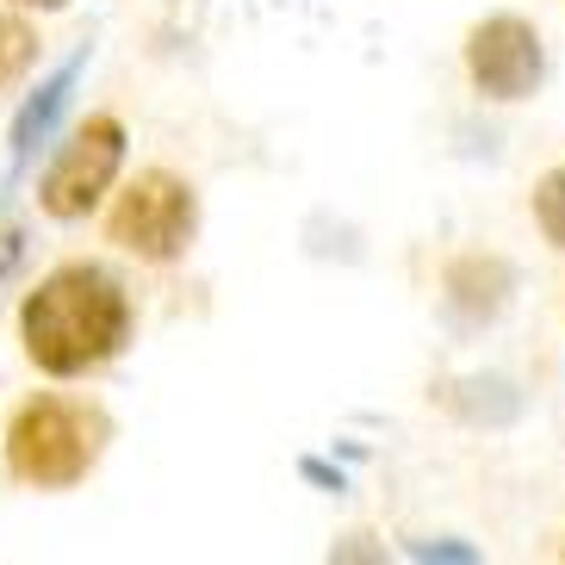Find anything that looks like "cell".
<instances>
[{
    "label": "cell",
    "instance_id": "5b68a950",
    "mask_svg": "<svg viewBox=\"0 0 565 565\" xmlns=\"http://www.w3.org/2000/svg\"><path fill=\"white\" fill-rule=\"evenodd\" d=\"M541 68H547V56H541V32L529 19L491 13L466 32V75H472L484 100H503V106L529 100L541 87Z\"/></svg>",
    "mask_w": 565,
    "mask_h": 565
},
{
    "label": "cell",
    "instance_id": "8992f818",
    "mask_svg": "<svg viewBox=\"0 0 565 565\" xmlns=\"http://www.w3.org/2000/svg\"><path fill=\"white\" fill-rule=\"evenodd\" d=\"M82 68H87V51H75V56H68V63L51 75V82H44V87L32 94V100H25V113L13 118V174H19L25 162H32V150L44 143V137H51L56 118H63L68 94H75V82H82Z\"/></svg>",
    "mask_w": 565,
    "mask_h": 565
},
{
    "label": "cell",
    "instance_id": "6da1fadb",
    "mask_svg": "<svg viewBox=\"0 0 565 565\" xmlns=\"http://www.w3.org/2000/svg\"><path fill=\"white\" fill-rule=\"evenodd\" d=\"M19 330H25V354L32 366L56 373V380H75L87 366L113 361L131 335V299L125 286L94 262H63L51 280H38V292L19 311Z\"/></svg>",
    "mask_w": 565,
    "mask_h": 565
},
{
    "label": "cell",
    "instance_id": "ba28073f",
    "mask_svg": "<svg viewBox=\"0 0 565 565\" xmlns=\"http://www.w3.org/2000/svg\"><path fill=\"white\" fill-rule=\"evenodd\" d=\"M534 224H541V236L553 249H565V162L534 181Z\"/></svg>",
    "mask_w": 565,
    "mask_h": 565
},
{
    "label": "cell",
    "instance_id": "7a4b0ae2",
    "mask_svg": "<svg viewBox=\"0 0 565 565\" xmlns=\"http://www.w3.org/2000/svg\"><path fill=\"white\" fill-rule=\"evenodd\" d=\"M7 466H13L25 484H44V491H63L94 466V423H87L75 404L38 398L13 416V435H7Z\"/></svg>",
    "mask_w": 565,
    "mask_h": 565
},
{
    "label": "cell",
    "instance_id": "8fae6325",
    "mask_svg": "<svg viewBox=\"0 0 565 565\" xmlns=\"http://www.w3.org/2000/svg\"><path fill=\"white\" fill-rule=\"evenodd\" d=\"M559 553H565V547H559Z\"/></svg>",
    "mask_w": 565,
    "mask_h": 565
},
{
    "label": "cell",
    "instance_id": "277c9868",
    "mask_svg": "<svg viewBox=\"0 0 565 565\" xmlns=\"http://www.w3.org/2000/svg\"><path fill=\"white\" fill-rule=\"evenodd\" d=\"M118 162H125V125H118L113 113L87 118L82 131L63 143V156L51 162L44 186H38L44 212L51 217H87L94 205H100V193L113 186Z\"/></svg>",
    "mask_w": 565,
    "mask_h": 565
},
{
    "label": "cell",
    "instance_id": "30bf717a",
    "mask_svg": "<svg viewBox=\"0 0 565 565\" xmlns=\"http://www.w3.org/2000/svg\"><path fill=\"white\" fill-rule=\"evenodd\" d=\"M19 7H44V13H56V7H63V0H19Z\"/></svg>",
    "mask_w": 565,
    "mask_h": 565
},
{
    "label": "cell",
    "instance_id": "52a82bcc",
    "mask_svg": "<svg viewBox=\"0 0 565 565\" xmlns=\"http://www.w3.org/2000/svg\"><path fill=\"white\" fill-rule=\"evenodd\" d=\"M503 292H510V267H503L498 255H466V262L448 267V305L466 317V323L498 317Z\"/></svg>",
    "mask_w": 565,
    "mask_h": 565
},
{
    "label": "cell",
    "instance_id": "3957f363",
    "mask_svg": "<svg viewBox=\"0 0 565 565\" xmlns=\"http://www.w3.org/2000/svg\"><path fill=\"white\" fill-rule=\"evenodd\" d=\"M106 231H113L118 249L143 255V262H174L193 243V231H200V200H193V186L181 174L150 168V174H137L125 186V200H118Z\"/></svg>",
    "mask_w": 565,
    "mask_h": 565
},
{
    "label": "cell",
    "instance_id": "9c48e42d",
    "mask_svg": "<svg viewBox=\"0 0 565 565\" xmlns=\"http://www.w3.org/2000/svg\"><path fill=\"white\" fill-rule=\"evenodd\" d=\"M32 56H38L32 25H25V19H13V13H0V87H13L19 75L32 68Z\"/></svg>",
    "mask_w": 565,
    "mask_h": 565
}]
</instances>
